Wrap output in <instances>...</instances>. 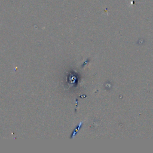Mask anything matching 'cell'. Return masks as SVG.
Returning <instances> with one entry per match:
<instances>
[{
    "instance_id": "1",
    "label": "cell",
    "mask_w": 153,
    "mask_h": 153,
    "mask_svg": "<svg viewBox=\"0 0 153 153\" xmlns=\"http://www.w3.org/2000/svg\"><path fill=\"white\" fill-rule=\"evenodd\" d=\"M81 124H82V122H81V123H80V124H79V126H78L77 128H76V130H75V132H74V133H73V134H72V137H74V136L75 135V134H76V132H77V131L79 130V129H80V127L81 126Z\"/></svg>"
}]
</instances>
